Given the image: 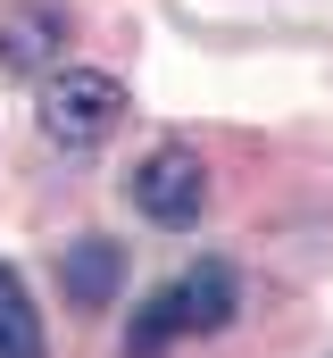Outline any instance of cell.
<instances>
[{
	"instance_id": "3957f363",
	"label": "cell",
	"mask_w": 333,
	"mask_h": 358,
	"mask_svg": "<svg viewBox=\"0 0 333 358\" xmlns=\"http://www.w3.org/2000/svg\"><path fill=\"white\" fill-rule=\"evenodd\" d=\"M125 200L166 225V234H183V225H200V208H208V159L192 150V142H159V150H142L134 167H125Z\"/></svg>"
},
{
	"instance_id": "5b68a950",
	"label": "cell",
	"mask_w": 333,
	"mask_h": 358,
	"mask_svg": "<svg viewBox=\"0 0 333 358\" xmlns=\"http://www.w3.org/2000/svg\"><path fill=\"white\" fill-rule=\"evenodd\" d=\"M59 292H67V308H117V292H125V250H117L108 234H76V242L59 250Z\"/></svg>"
},
{
	"instance_id": "7a4b0ae2",
	"label": "cell",
	"mask_w": 333,
	"mask_h": 358,
	"mask_svg": "<svg viewBox=\"0 0 333 358\" xmlns=\"http://www.w3.org/2000/svg\"><path fill=\"white\" fill-rule=\"evenodd\" d=\"M34 125L50 150H100L117 125H125V84L108 67H50L42 92H34Z\"/></svg>"
},
{
	"instance_id": "8992f818",
	"label": "cell",
	"mask_w": 333,
	"mask_h": 358,
	"mask_svg": "<svg viewBox=\"0 0 333 358\" xmlns=\"http://www.w3.org/2000/svg\"><path fill=\"white\" fill-rule=\"evenodd\" d=\"M0 358H50L42 342V308H34V292H25V275L0 259Z\"/></svg>"
},
{
	"instance_id": "6da1fadb",
	"label": "cell",
	"mask_w": 333,
	"mask_h": 358,
	"mask_svg": "<svg viewBox=\"0 0 333 358\" xmlns=\"http://www.w3.org/2000/svg\"><path fill=\"white\" fill-rule=\"evenodd\" d=\"M234 308H242V275L225 267V259H200V267H183L175 283H159V292L134 308L125 358H166L175 342H192V334H225Z\"/></svg>"
},
{
	"instance_id": "277c9868",
	"label": "cell",
	"mask_w": 333,
	"mask_h": 358,
	"mask_svg": "<svg viewBox=\"0 0 333 358\" xmlns=\"http://www.w3.org/2000/svg\"><path fill=\"white\" fill-rule=\"evenodd\" d=\"M67 34H76V17L59 0H8L0 8V76L42 84L50 67H67Z\"/></svg>"
}]
</instances>
